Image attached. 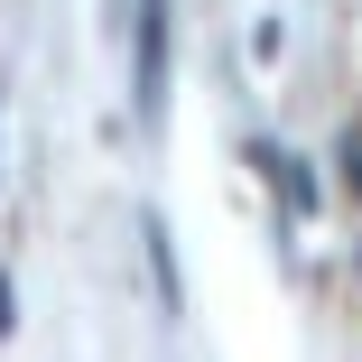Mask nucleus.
Returning <instances> with one entry per match:
<instances>
[{"label": "nucleus", "mask_w": 362, "mask_h": 362, "mask_svg": "<svg viewBox=\"0 0 362 362\" xmlns=\"http://www.w3.org/2000/svg\"><path fill=\"white\" fill-rule=\"evenodd\" d=\"M168 0H139V121L168 112Z\"/></svg>", "instance_id": "obj_1"}, {"label": "nucleus", "mask_w": 362, "mask_h": 362, "mask_svg": "<svg viewBox=\"0 0 362 362\" xmlns=\"http://www.w3.org/2000/svg\"><path fill=\"white\" fill-rule=\"evenodd\" d=\"M344 186H353V204H362V130L344 139Z\"/></svg>", "instance_id": "obj_2"}]
</instances>
